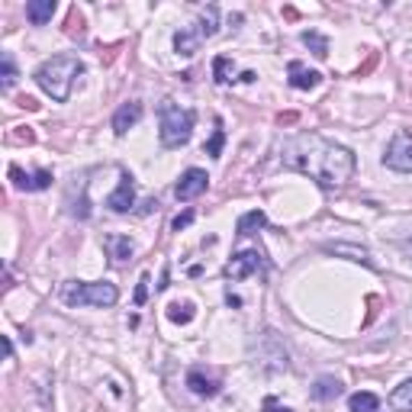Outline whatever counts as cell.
Instances as JSON below:
<instances>
[{"instance_id":"9a60e30c","label":"cell","mask_w":412,"mask_h":412,"mask_svg":"<svg viewBox=\"0 0 412 412\" xmlns=\"http://www.w3.org/2000/svg\"><path fill=\"white\" fill-rule=\"evenodd\" d=\"M268 226V216H264V210H248L242 219L236 222V232L238 236H254L258 229Z\"/></svg>"},{"instance_id":"5bb4252c","label":"cell","mask_w":412,"mask_h":412,"mask_svg":"<svg viewBox=\"0 0 412 412\" xmlns=\"http://www.w3.org/2000/svg\"><path fill=\"white\" fill-rule=\"evenodd\" d=\"M200 36H197V29H181V33H174V49H177V55H197L200 52Z\"/></svg>"},{"instance_id":"d4e9b609","label":"cell","mask_w":412,"mask_h":412,"mask_svg":"<svg viewBox=\"0 0 412 412\" xmlns=\"http://www.w3.org/2000/svg\"><path fill=\"white\" fill-rule=\"evenodd\" d=\"M222 145H226V129H222V123L216 119V129H213V139L206 145H203V152L213 155V158H219V152H222Z\"/></svg>"},{"instance_id":"7a4b0ae2","label":"cell","mask_w":412,"mask_h":412,"mask_svg":"<svg viewBox=\"0 0 412 412\" xmlns=\"http://www.w3.org/2000/svg\"><path fill=\"white\" fill-rule=\"evenodd\" d=\"M81 75H84V65H81L77 55H55V59L43 61L36 68V84L43 87L55 103H65Z\"/></svg>"},{"instance_id":"44dd1931","label":"cell","mask_w":412,"mask_h":412,"mask_svg":"<svg viewBox=\"0 0 412 412\" xmlns=\"http://www.w3.org/2000/svg\"><path fill=\"white\" fill-rule=\"evenodd\" d=\"M326 252H335V254H348V261H361V264H367V268H374V261H370V254L364 252V248H358V245H326Z\"/></svg>"},{"instance_id":"cb8c5ba5","label":"cell","mask_w":412,"mask_h":412,"mask_svg":"<svg viewBox=\"0 0 412 412\" xmlns=\"http://www.w3.org/2000/svg\"><path fill=\"white\" fill-rule=\"evenodd\" d=\"M0 65H3V77H0V87H3V91H10V87L17 84V61H13V55H10V52H3V55H0Z\"/></svg>"},{"instance_id":"52a82bcc","label":"cell","mask_w":412,"mask_h":412,"mask_svg":"<svg viewBox=\"0 0 412 412\" xmlns=\"http://www.w3.org/2000/svg\"><path fill=\"white\" fill-rule=\"evenodd\" d=\"M206 187H210V174L203 168H187L184 174H181V181L174 184V197L181 203H190L197 200L200 194H206Z\"/></svg>"},{"instance_id":"ac0fdd59","label":"cell","mask_w":412,"mask_h":412,"mask_svg":"<svg viewBox=\"0 0 412 412\" xmlns=\"http://www.w3.org/2000/svg\"><path fill=\"white\" fill-rule=\"evenodd\" d=\"M390 409L393 412H412V377L403 380V383L390 393Z\"/></svg>"},{"instance_id":"4fadbf2b","label":"cell","mask_w":412,"mask_h":412,"mask_svg":"<svg viewBox=\"0 0 412 412\" xmlns=\"http://www.w3.org/2000/svg\"><path fill=\"white\" fill-rule=\"evenodd\" d=\"M187 387L197 396H216L219 393V383L213 377H206L203 370H190V374H187Z\"/></svg>"},{"instance_id":"3957f363","label":"cell","mask_w":412,"mask_h":412,"mask_svg":"<svg viewBox=\"0 0 412 412\" xmlns=\"http://www.w3.org/2000/svg\"><path fill=\"white\" fill-rule=\"evenodd\" d=\"M194 109L177 107L174 100H161L158 107V135L165 148H184L194 135Z\"/></svg>"},{"instance_id":"6da1fadb","label":"cell","mask_w":412,"mask_h":412,"mask_svg":"<svg viewBox=\"0 0 412 412\" xmlns=\"http://www.w3.org/2000/svg\"><path fill=\"white\" fill-rule=\"evenodd\" d=\"M280 161L284 168L300 171L319 187L332 190L351 181L354 174V152L345 145L332 142L319 132H296L280 145Z\"/></svg>"},{"instance_id":"83f0119b","label":"cell","mask_w":412,"mask_h":412,"mask_svg":"<svg viewBox=\"0 0 412 412\" xmlns=\"http://www.w3.org/2000/svg\"><path fill=\"white\" fill-rule=\"evenodd\" d=\"M190 222H194V213L187 210V213H181V216H174V222H171V226H174V232H181V229H187Z\"/></svg>"},{"instance_id":"4316f807","label":"cell","mask_w":412,"mask_h":412,"mask_svg":"<svg viewBox=\"0 0 412 412\" xmlns=\"http://www.w3.org/2000/svg\"><path fill=\"white\" fill-rule=\"evenodd\" d=\"M145 300H148V274H142V280L135 287V306H142Z\"/></svg>"},{"instance_id":"30bf717a","label":"cell","mask_w":412,"mask_h":412,"mask_svg":"<svg viewBox=\"0 0 412 412\" xmlns=\"http://www.w3.org/2000/svg\"><path fill=\"white\" fill-rule=\"evenodd\" d=\"M139 119H142V103H135V100L123 103V107L113 113V132H116V135H126L129 129L139 123Z\"/></svg>"},{"instance_id":"5b68a950","label":"cell","mask_w":412,"mask_h":412,"mask_svg":"<svg viewBox=\"0 0 412 412\" xmlns=\"http://www.w3.org/2000/svg\"><path fill=\"white\" fill-rule=\"evenodd\" d=\"M383 165L399 174H412V132H396L390 139L387 152H383Z\"/></svg>"},{"instance_id":"e0dca14e","label":"cell","mask_w":412,"mask_h":412,"mask_svg":"<svg viewBox=\"0 0 412 412\" xmlns=\"http://www.w3.org/2000/svg\"><path fill=\"white\" fill-rule=\"evenodd\" d=\"M194 29H197L200 39H213V36L219 33V7H213V3H210V7L200 13V23H197Z\"/></svg>"},{"instance_id":"ffe728a7","label":"cell","mask_w":412,"mask_h":412,"mask_svg":"<svg viewBox=\"0 0 412 412\" xmlns=\"http://www.w3.org/2000/svg\"><path fill=\"white\" fill-rule=\"evenodd\" d=\"M103 245H107L109 254H113L116 261L132 258V242H129L126 236H107V238H103Z\"/></svg>"},{"instance_id":"f1b7e54d","label":"cell","mask_w":412,"mask_h":412,"mask_svg":"<svg viewBox=\"0 0 412 412\" xmlns=\"http://www.w3.org/2000/svg\"><path fill=\"white\" fill-rule=\"evenodd\" d=\"M264 412H290V409H287V406H280L274 396H268V399H264Z\"/></svg>"},{"instance_id":"603a6c76","label":"cell","mask_w":412,"mask_h":412,"mask_svg":"<svg viewBox=\"0 0 412 412\" xmlns=\"http://www.w3.org/2000/svg\"><path fill=\"white\" fill-rule=\"evenodd\" d=\"M232 71H236L232 59H226V55H216V59H213V77H216V84H229V81H232Z\"/></svg>"},{"instance_id":"2e32d148","label":"cell","mask_w":412,"mask_h":412,"mask_svg":"<svg viewBox=\"0 0 412 412\" xmlns=\"http://www.w3.org/2000/svg\"><path fill=\"white\" fill-rule=\"evenodd\" d=\"M342 396V383L335 377H319L316 380V387H312V399H319V403H332Z\"/></svg>"},{"instance_id":"484cf974","label":"cell","mask_w":412,"mask_h":412,"mask_svg":"<svg viewBox=\"0 0 412 412\" xmlns=\"http://www.w3.org/2000/svg\"><path fill=\"white\" fill-rule=\"evenodd\" d=\"M168 316H171V322H181V326H187V322L194 319V303H171L168 306Z\"/></svg>"},{"instance_id":"ba28073f","label":"cell","mask_w":412,"mask_h":412,"mask_svg":"<svg viewBox=\"0 0 412 412\" xmlns=\"http://www.w3.org/2000/svg\"><path fill=\"white\" fill-rule=\"evenodd\" d=\"M107 206L113 213H129L135 206V181H132V174H129V171H123V174H119V187L107 197Z\"/></svg>"},{"instance_id":"7c38bea8","label":"cell","mask_w":412,"mask_h":412,"mask_svg":"<svg viewBox=\"0 0 412 412\" xmlns=\"http://www.w3.org/2000/svg\"><path fill=\"white\" fill-rule=\"evenodd\" d=\"M55 17V0H29L26 3V20L33 26H45Z\"/></svg>"},{"instance_id":"7402d4cb","label":"cell","mask_w":412,"mask_h":412,"mask_svg":"<svg viewBox=\"0 0 412 412\" xmlns=\"http://www.w3.org/2000/svg\"><path fill=\"white\" fill-rule=\"evenodd\" d=\"M300 39H303V45H310L316 59H328V39L322 33H316V29H306Z\"/></svg>"},{"instance_id":"d6986e66","label":"cell","mask_w":412,"mask_h":412,"mask_svg":"<svg viewBox=\"0 0 412 412\" xmlns=\"http://www.w3.org/2000/svg\"><path fill=\"white\" fill-rule=\"evenodd\" d=\"M380 399L377 393H351L348 396V412H377Z\"/></svg>"},{"instance_id":"8992f818","label":"cell","mask_w":412,"mask_h":412,"mask_svg":"<svg viewBox=\"0 0 412 412\" xmlns=\"http://www.w3.org/2000/svg\"><path fill=\"white\" fill-rule=\"evenodd\" d=\"M258 270H268V261L258 248H245V252H236L232 261L226 264V277L232 280H245L248 274H258Z\"/></svg>"},{"instance_id":"277c9868","label":"cell","mask_w":412,"mask_h":412,"mask_svg":"<svg viewBox=\"0 0 412 412\" xmlns=\"http://www.w3.org/2000/svg\"><path fill=\"white\" fill-rule=\"evenodd\" d=\"M61 300L68 306H113L119 300V290L116 284H109V280H68L61 287Z\"/></svg>"},{"instance_id":"9c48e42d","label":"cell","mask_w":412,"mask_h":412,"mask_svg":"<svg viewBox=\"0 0 412 412\" xmlns=\"http://www.w3.org/2000/svg\"><path fill=\"white\" fill-rule=\"evenodd\" d=\"M287 75H290V87H296V91H312V87L322 84L319 71L306 68L303 61H290V65H287Z\"/></svg>"},{"instance_id":"8fae6325","label":"cell","mask_w":412,"mask_h":412,"mask_svg":"<svg viewBox=\"0 0 412 412\" xmlns=\"http://www.w3.org/2000/svg\"><path fill=\"white\" fill-rule=\"evenodd\" d=\"M10 177L17 181L20 190H45V187H52V171H33V174H23L20 168H10Z\"/></svg>"}]
</instances>
